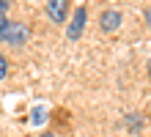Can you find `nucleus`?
Listing matches in <instances>:
<instances>
[{"label":"nucleus","instance_id":"4","mask_svg":"<svg viewBox=\"0 0 151 137\" xmlns=\"http://www.w3.org/2000/svg\"><path fill=\"white\" fill-rule=\"evenodd\" d=\"M25 39H28V27L25 25H8V30H6V41L8 44H22Z\"/></svg>","mask_w":151,"mask_h":137},{"label":"nucleus","instance_id":"2","mask_svg":"<svg viewBox=\"0 0 151 137\" xmlns=\"http://www.w3.org/2000/svg\"><path fill=\"white\" fill-rule=\"evenodd\" d=\"M66 8H69V0H47V14H50L52 22H63Z\"/></svg>","mask_w":151,"mask_h":137},{"label":"nucleus","instance_id":"7","mask_svg":"<svg viewBox=\"0 0 151 137\" xmlns=\"http://www.w3.org/2000/svg\"><path fill=\"white\" fill-rule=\"evenodd\" d=\"M6 30H8V22H6V14H0V39H6Z\"/></svg>","mask_w":151,"mask_h":137},{"label":"nucleus","instance_id":"3","mask_svg":"<svg viewBox=\"0 0 151 137\" xmlns=\"http://www.w3.org/2000/svg\"><path fill=\"white\" fill-rule=\"evenodd\" d=\"M85 16H88V11L80 6L77 11H74L72 25H69V39H72V41H74V39H80V33H83V27H85Z\"/></svg>","mask_w":151,"mask_h":137},{"label":"nucleus","instance_id":"5","mask_svg":"<svg viewBox=\"0 0 151 137\" xmlns=\"http://www.w3.org/2000/svg\"><path fill=\"white\" fill-rule=\"evenodd\" d=\"M127 123H129V129H132V132H137V129H140V115H129V121H127Z\"/></svg>","mask_w":151,"mask_h":137},{"label":"nucleus","instance_id":"11","mask_svg":"<svg viewBox=\"0 0 151 137\" xmlns=\"http://www.w3.org/2000/svg\"><path fill=\"white\" fill-rule=\"evenodd\" d=\"M41 137H55V134H41Z\"/></svg>","mask_w":151,"mask_h":137},{"label":"nucleus","instance_id":"9","mask_svg":"<svg viewBox=\"0 0 151 137\" xmlns=\"http://www.w3.org/2000/svg\"><path fill=\"white\" fill-rule=\"evenodd\" d=\"M146 22H148V25H151V11H148V14H146Z\"/></svg>","mask_w":151,"mask_h":137},{"label":"nucleus","instance_id":"6","mask_svg":"<svg viewBox=\"0 0 151 137\" xmlns=\"http://www.w3.org/2000/svg\"><path fill=\"white\" fill-rule=\"evenodd\" d=\"M6 74H8V60L3 58V55H0V80H3Z\"/></svg>","mask_w":151,"mask_h":137},{"label":"nucleus","instance_id":"1","mask_svg":"<svg viewBox=\"0 0 151 137\" xmlns=\"http://www.w3.org/2000/svg\"><path fill=\"white\" fill-rule=\"evenodd\" d=\"M99 25H102V30H107V33L118 30V27H121V11H118V8H107V11L102 14Z\"/></svg>","mask_w":151,"mask_h":137},{"label":"nucleus","instance_id":"8","mask_svg":"<svg viewBox=\"0 0 151 137\" xmlns=\"http://www.w3.org/2000/svg\"><path fill=\"white\" fill-rule=\"evenodd\" d=\"M8 11V0H0V14H6Z\"/></svg>","mask_w":151,"mask_h":137},{"label":"nucleus","instance_id":"10","mask_svg":"<svg viewBox=\"0 0 151 137\" xmlns=\"http://www.w3.org/2000/svg\"><path fill=\"white\" fill-rule=\"evenodd\" d=\"M148 77H151V63H148Z\"/></svg>","mask_w":151,"mask_h":137}]
</instances>
